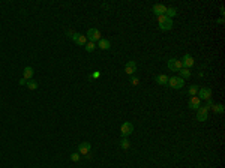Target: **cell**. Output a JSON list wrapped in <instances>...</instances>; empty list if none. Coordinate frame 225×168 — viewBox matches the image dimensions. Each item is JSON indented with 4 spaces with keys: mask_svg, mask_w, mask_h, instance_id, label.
I'll return each mask as SVG.
<instances>
[{
    "mask_svg": "<svg viewBox=\"0 0 225 168\" xmlns=\"http://www.w3.org/2000/svg\"><path fill=\"white\" fill-rule=\"evenodd\" d=\"M156 81H158V84L167 86V84H168V77H167V75H164V74H161V75H158V77H156Z\"/></svg>",
    "mask_w": 225,
    "mask_h": 168,
    "instance_id": "cell-15",
    "label": "cell"
},
{
    "mask_svg": "<svg viewBox=\"0 0 225 168\" xmlns=\"http://www.w3.org/2000/svg\"><path fill=\"white\" fill-rule=\"evenodd\" d=\"M200 102H201V99L198 96H191V99H189V108L198 110L200 108Z\"/></svg>",
    "mask_w": 225,
    "mask_h": 168,
    "instance_id": "cell-10",
    "label": "cell"
},
{
    "mask_svg": "<svg viewBox=\"0 0 225 168\" xmlns=\"http://www.w3.org/2000/svg\"><path fill=\"white\" fill-rule=\"evenodd\" d=\"M86 38H87L89 42H93V44H96V42H99L102 39L101 38V32L98 29H90L89 32H87V35H86Z\"/></svg>",
    "mask_w": 225,
    "mask_h": 168,
    "instance_id": "cell-1",
    "label": "cell"
},
{
    "mask_svg": "<svg viewBox=\"0 0 225 168\" xmlns=\"http://www.w3.org/2000/svg\"><path fill=\"white\" fill-rule=\"evenodd\" d=\"M26 86H27V87H29L30 90H36V89H38V83H36L35 80H29Z\"/></svg>",
    "mask_w": 225,
    "mask_h": 168,
    "instance_id": "cell-20",
    "label": "cell"
},
{
    "mask_svg": "<svg viewBox=\"0 0 225 168\" xmlns=\"http://www.w3.org/2000/svg\"><path fill=\"white\" fill-rule=\"evenodd\" d=\"M197 93H198V87L197 86H191L189 87V95L191 96H197Z\"/></svg>",
    "mask_w": 225,
    "mask_h": 168,
    "instance_id": "cell-22",
    "label": "cell"
},
{
    "mask_svg": "<svg viewBox=\"0 0 225 168\" xmlns=\"http://www.w3.org/2000/svg\"><path fill=\"white\" fill-rule=\"evenodd\" d=\"M209 117V110L206 108H198L197 110V120L198 122H206Z\"/></svg>",
    "mask_w": 225,
    "mask_h": 168,
    "instance_id": "cell-6",
    "label": "cell"
},
{
    "mask_svg": "<svg viewBox=\"0 0 225 168\" xmlns=\"http://www.w3.org/2000/svg\"><path fill=\"white\" fill-rule=\"evenodd\" d=\"M191 77V71L188 69V68H182L180 69V78L182 80H186V78H189Z\"/></svg>",
    "mask_w": 225,
    "mask_h": 168,
    "instance_id": "cell-16",
    "label": "cell"
},
{
    "mask_svg": "<svg viewBox=\"0 0 225 168\" xmlns=\"http://www.w3.org/2000/svg\"><path fill=\"white\" fill-rule=\"evenodd\" d=\"M198 98L200 99H210L212 98V90L207 89V87H203V89H198Z\"/></svg>",
    "mask_w": 225,
    "mask_h": 168,
    "instance_id": "cell-5",
    "label": "cell"
},
{
    "mask_svg": "<svg viewBox=\"0 0 225 168\" xmlns=\"http://www.w3.org/2000/svg\"><path fill=\"white\" fill-rule=\"evenodd\" d=\"M171 27H173V21H171V18H168L167 21H164V23H161V24H159V29H161V30H164V32L171 30Z\"/></svg>",
    "mask_w": 225,
    "mask_h": 168,
    "instance_id": "cell-13",
    "label": "cell"
},
{
    "mask_svg": "<svg viewBox=\"0 0 225 168\" xmlns=\"http://www.w3.org/2000/svg\"><path fill=\"white\" fill-rule=\"evenodd\" d=\"M26 84H27V80H24V78L20 80V86H26Z\"/></svg>",
    "mask_w": 225,
    "mask_h": 168,
    "instance_id": "cell-27",
    "label": "cell"
},
{
    "mask_svg": "<svg viewBox=\"0 0 225 168\" xmlns=\"http://www.w3.org/2000/svg\"><path fill=\"white\" fill-rule=\"evenodd\" d=\"M80 156H81V155L77 152V153H72V155H71V159H72L74 162H78V161H80Z\"/></svg>",
    "mask_w": 225,
    "mask_h": 168,
    "instance_id": "cell-23",
    "label": "cell"
},
{
    "mask_svg": "<svg viewBox=\"0 0 225 168\" xmlns=\"http://www.w3.org/2000/svg\"><path fill=\"white\" fill-rule=\"evenodd\" d=\"M135 71H137V63H135L134 60L128 62V63H126V66H125V72H126L128 75H134Z\"/></svg>",
    "mask_w": 225,
    "mask_h": 168,
    "instance_id": "cell-8",
    "label": "cell"
},
{
    "mask_svg": "<svg viewBox=\"0 0 225 168\" xmlns=\"http://www.w3.org/2000/svg\"><path fill=\"white\" fill-rule=\"evenodd\" d=\"M134 132V125L132 123H129V122H125L123 125H122V128H120V134L126 138V137H129L131 134Z\"/></svg>",
    "mask_w": 225,
    "mask_h": 168,
    "instance_id": "cell-3",
    "label": "cell"
},
{
    "mask_svg": "<svg viewBox=\"0 0 225 168\" xmlns=\"http://www.w3.org/2000/svg\"><path fill=\"white\" fill-rule=\"evenodd\" d=\"M168 68L171 71H180L183 68V63H182V60H177V59H170L168 60Z\"/></svg>",
    "mask_w": 225,
    "mask_h": 168,
    "instance_id": "cell-4",
    "label": "cell"
},
{
    "mask_svg": "<svg viewBox=\"0 0 225 168\" xmlns=\"http://www.w3.org/2000/svg\"><path fill=\"white\" fill-rule=\"evenodd\" d=\"M33 72H35V71H33V68H32V66H27V68H24L23 78H24V80H27V81H29V80H32V77H33Z\"/></svg>",
    "mask_w": 225,
    "mask_h": 168,
    "instance_id": "cell-12",
    "label": "cell"
},
{
    "mask_svg": "<svg viewBox=\"0 0 225 168\" xmlns=\"http://www.w3.org/2000/svg\"><path fill=\"white\" fill-rule=\"evenodd\" d=\"M98 47L101 48V50H110V47H111V44L108 39H101V41L98 42Z\"/></svg>",
    "mask_w": 225,
    "mask_h": 168,
    "instance_id": "cell-14",
    "label": "cell"
},
{
    "mask_svg": "<svg viewBox=\"0 0 225 168\" xmlns=\"http://www.w3.org/2000/svg\"><path fill=\"white\" fill-rule=\"evenodd\" d=\"M168 20V17L167 15H158V21H159V24L161 23H164V21H167Z\"/></svg>",
    "mask_w": 225,
    "mask_h": 168,
    "instance_id": "cell-25",
    "label": "cell"
},
{
    "mask_svg": "<svg viewBox=\"0 0 225 168\" xmlns=\"http://www.w3.org/2000/svg\"><path fill=\"white\" fill-rule=\"evenodd\" d=\"M212 110H213L215 113H221V114H222V113H224V105H222V104H213V105H212Z\"/></svg>",
    "mask_w": 225,
    "mask_h": 168,
    "instance_id": "cell-18",
    "label": "cell"
},
{
    "mask_svg": "<svg viewBox=\"0 0 225 168\" xmlns=\"http://www.w3.org/2000/svg\"><path fill=\"white\" fill-rule=\"evenodd\" d=\"M138 83H140V80H138L135 75H131V84H132V86H138Z\"/></svg>",
    "mask_w": 225,
    "mask_h": 168,
    "instance_id": "cell-24",
    "label": "cell"
},
{
    "mask_svg": "<svg viewBox=\"0 0 225 168\" xmlns=\"http://www.w3.org/2000/svg\"><path fill=\"white\" fill-rule=\"evenodd\" d=\"M183 84H185V80H182L180 77H171V78H168V86L173 87V89H176V90L182 89Z\"/></svg>",
    "mask_w": 225,
    "mask_h": 168,
    "instance_id": "cell-2",
    "label": "cell"
},
{
    "mask_svg": "<svg viewBox=\"0 0 225 168\" xmlns=\"http://www.w3.org/2000/svg\"><path fill=\"white\" fill-rule=\"evenodd\" d=\"M95 47H96V44H93V42H87V44L84 45V48H86L87 53H92V51L95 50Z\"/></svg>",
    "mask_w": 225,
    "mask_h": 168,
    "instance_id": "cell-21",
    "label": "cell"
},
{
    "mask_svg": "<svg viewBox=\"0 0 225 168\" xmlns=\"http://www.w3.org/2000/svg\"><path fill=\"white\" fill-rule=\"evenodd\" d=\"M212 105H213V101H212V99H207V104L204 105V108L209 110V108H212Z\"/></svg>",
    "mask_w": 225,
    "mask_h": 168,
    "instance_id": "cell-26",
    "label": "cell"
},
{
    "mask_svg": "<svg viewBox=\"0 0 225 168\" xmlns=\"http://www.w3.org/2000/svg\"><path fill=\"white\" fill-rule=\"evenodd\" d=\"M120 147H122L123 150H128V149L131 147V143H129V140H126V138H123V140L120 141Z\"/></svg>",
    "mask_w": 225,
    "mask_h": 168,
    "instance_id": "cell-19",
    "label": "cell"
},
{
    "mask_svg": "<svg viewBox=\"0 0 225 168\" xmlns=\"http://www.w3.org/2000/svg\"><path fill=\"white\" fill-rule=\"evenodd\" d=\"M182 63H183V68H192L194 66V57L192 56H189V54H186L185 57H183V60H182Z\"/></svg>",
    "mask_w": 225,
    "mask_h": 168,
    "instance_id": "cell-9",
    "label": "cell"
},
{
    "mask_svg": "<svg viewBox=\"0 0 225 168\" xmlns=\"http://www.w3.org/2000/svg\"><path fill=\"white\" fill-rule=\"evenodd\" d=\"M90 149H92V144H90V143H87V141H86V143H81V144L78 146V153L87 156L89 152H90Z\"/></svg>",
    "mask_w": 225,
    "mask_h": 168,
    "instance_id": "cell-7",
    "label": "cell"
},
{
    "mask_svg": "<svg viewBox=\"0 0 225 168\" xmlns=\"http://www.w3.org/2000/svg\"><path fill=\"white\" fill-rule=\"evenodd\" d=\"M153 12L156 14V17H158V15H165L167 6H164V5H155V6H153Z\"/></svg>",
    "mask_w": 225,
    "mask_h": 168,
    "instance_id": "cell-11",
    "label": "cell"
},
{
    "mask_svg": "<svg viewBox=\"0 0 225 168\" xmlns=\"http://www.w3.org/2000/svg\"><path fill=\"white\" fill-rule=\"evenodd\" d=\"M165 15H167L168 18H171V17H176V15H177V9H176V8H167V12H165Z\"/></svg>",
    "mask_w": 225,
    "mask_h": 168,
    "instance_id": "cell-17",
    "label": "cell"
}]
</instances>
